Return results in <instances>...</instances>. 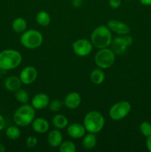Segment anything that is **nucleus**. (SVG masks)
<instances>
[{
    "label": "nucleus",
    "instance_id": "nucleus-32",
    "mask_svg": "<svg viewBox=\"0 0 151 152\" xmlns=\"http://www.w3.org/2000/svg\"><path fill=\"white\" fill-rule=\"evenodd\" d=\"M81 0H73V4L76 7H78L81 5Z\"/></svg>",
    "mask_w": 151,
    "mask_h": 152
},
{
    "label": "nucleus",
    "instance_id": "nucleus-11",
    "mask_svg": "<svg viewBox=\"0 0 151 152\" xmlns=\"http://www.w3.org/2000/svg\"><path fill=\"white\" fill-rule=\"evenodd\" d=\"M107 26L109 28L111 31L120 36L127 35L130 31V27L128 25L121 21L116 20V19H111V20L108 21Z\"/></svg>",
    "mask_w": 151,
    "mask_h": 152
},
{
    "label": "nucleus",
    "instance_id": "nucleus-16",
    "mask_svg": "<svg viewBox=\"0 0 151 152\" xmlns=\"http://www.w3.org/2000/svg\"><path fill=\"white\" fill-rule=\"evenodd\" d=\"M47 142L53 148H57L63 142V136L59 129H53L47 135Z\"/></svg>",
    "mask_w": 151,
    "mask_h": 152
},
{
    "label": "nucleus",
    "instance_id": "nucleus-33",
    "mask_svg": "<svg viewBox=\"0 0 151 152\" xmlns=\"http://www.w3.org/2000/svg\"><path fill=\"white\" fill-rule=\"evenodd\" d=\"M140 2L143 5L145 6H150L151 5V0H139Z\"/></svg>",
    "mask_w": 151,
    "mask_h": 152
},
{
    "label": "nucleus",
    "instance_id": "nucleus-31",
    "mask_svg": "<svg viewBox=\"0 0 151 152\" xmlns=\"http://www.w3.org/2000/svg\"><path fill=\"white\" fill-rule=\"evenodd\" d=\"M147 138V141H146L147 148L148 151L151 152V135Z\"/></svg>",
    "mask_w": 151,
    "mask_h": 152
},
{
    "label": "nucleus",
    "instance_id": "nucleus-25",
    "mask_svg": "<svg viewBox=\"0 0 151 152\" xmlns=\"http://www.w3.org/2000/svg\"><path fill=\"white\" fill-rule=\"evenodd\" d=\"M76 151L75 144L71 141H64L59 145L60 152H75Z\"/></svg>",
    "mask_w": 151,
    "mask_h": 152
},
{
    "label": "nucleus",
    "instance_id": "nucleus-24",
    "mask_svg": "<svg viewBox=\"0 0 151 152\" xmlns=\"http://www.w3.org/2000/svg\"><path fill=\"white\" fill-rule=\"evenodd\" d=\"M15 98L20 103L25 104L28 103L29 101V94L27 91L19 88V90L15 92Z\"/></svg>",
    "mask_w": 151,
    "mask_h": 152
},
{
    "label": "nucleus",
    "instance_id": "nucleus-7",
    "mask_svg": "<svg viewBox=\"0 0 151 152\" xmlns=\"http://www.w3.org/2000/svg\"><path fill=\"white\" fill-rule=\"evenodd\" d=\"M131 110V105L127 101L115 102L109 110V116L113 120L118 121L125 118Z\"/></svg>",
    "mask_w": 151,
    "mask_h": 152
},
{
    "label": "nucleus",
    "instance_id": "nucleus-6",
    "mask_svg": "<svg viewBox=\"0 0 151 152\" xmlns=\"http://www.w3.org/2000/svg\"><path fill=\"white\" fill-rule=\"evenodd\" d=\"M115 59V54L112 49L108 48L99 49L95 55V63L98 68L102 69L109 68L113 65Z\"/></svg>",
    "mask_w": 151,
    "mask_h": 152
},
{
    "label": "nucleus",
    "instance_id": "nucleus-27",
    "mask_svg": "<svg viewBox=\"0 0 151 152\" xmlns=\"http://www.w3.org/2000/svg\"><path fill=\"white\" fill-rule=\"evenodd\" d=\"M63 105L64 103L62 101L59 100V99H53L51 102H50L48 107L50 111H53V112H58L62 109Z\"/></svg>",
    "mask_w": 151,
    "mask_h": 152
},
{
    "label": "nucleus",
    "instance_id": "nucleus-23",
    "mask_svg": "<svg viewBox=\"0 0 151 152\" xmlns=\"http://www.w3.org/2000/svg\"><path fill=\"white\" fill-rule=\"evenodd\" d=\"M5 134L8 139L12 140H16L19 139V137H20L21 131L16 126H12L6 129Z\"/></svg>",
    "mask_w": 151,
    "mask_h": 152
},
{
    "label": "nucleus",
    "instance_id": "nucleus-10",
    "mask_svg": "<svg viewBox=\"0 0 151 152\" xmlns=\"http://www.w3.org/2000/svg\"><path fill=\"white\" fill-rule=\"evenodd\" d=\"M37 74L38 73L36 68L33 66H27L22 70L19 74V78L22 84L30 85L36 81Z\"/></svg>",
    "mask_w": 151,
    "mask_h": 152
},
{
    "label": "nucleus",
    "instance_id": "nucleus-36",
    "mask_svg": "<svg viewBox=\"0 0 151 152\" xmlns=\"http://www.w3.org/2000/svg\"><path fill=\"white\" fill-rule=\"evenodd\" d=\"M124 1H131V0H124Z\"/></svg>",
    "mask_w": 151,
    "mask_h": 152
},
{
    "label": "nucleus",
    "instance_id": "nucleus-5",
    "mask_svg": "<svg viewBox=\"0 0 151 152\" xmlns=\"http://www.w3.org/2000/svg\"><path fill=\"white\" fill-rule=\"evenodd\" d=\"M20 42L23 47L28 49H36L43 42V36L40 31L30 29L25 31L20 37Z\"/></svg>",
    "mask_w": 151,
    "mask_h": 152
},
{
    "label": "nucleus",
    "instance_id": "nucleus-26",
    "mask_svg": "<svg viewBox=\"0 0 151 152\" xmlns=\"http://www.w3.org/2000/svg\"><path fill=\"white\" fill-rule=\"evenodd\" d=\"M140 132L144 137H148L151 135V124L149 122L144 121L140 125Z\"/></svg>",
    "mask_w": 151,
    "mask_h": 152
},
{
    "label": "nucleus",
    "instance_id": "nucleus-15",
    "mask_svg": "<svg viewBox=\"0 0 151 152\" xmlns=\"http://www.w3.org/2000/svg\"><path fill=\"white\" fill-rule=\"evenodd\" d=\"M31 125H32V128L34 132L38 134L46 133L50 128L49 122L46 119L42 118V117L35 118L31 123Z\"/></svg>",
    "mask_w": 151,
    "mask_h": 152
},
{
    "label": "nucleus",
    "instance_id": "nucleus-3",
    "mask_svg": "<svg viewBox=\"0 0 151 152\" xmlns=\"http://www.w3.org/2000/svg\"><path fill=\"white\" fill-rule=\"evenodd\" d=\"M35 110L32 105L23 104L13 114V121L17 126L22 127L29 126L35 119Z\"/></svg>",
    "mask_w": 151,
    "mask_h": 152
},
{
    "label": "nucleus",
    "instance_id": "nucleus-30",
    "mask_svg": "<svg viewBox=\"0 0 151 152\" xmlns=\"http://www.w3.org/2000/svg\"><path fill=\"white\" fill-rule=\"evenodd\" d=\"M4 126H5V120H4V117L0 114V131L3 130Z\"/></svg>",
    "mask_w": 151,
    "mask_h": 152
},
{
    "label": "nucleus",
    "instance_id": "nucleus-14",
    "mask_svg": "<svg viewBox=\"0 0 151 152\" xmlns=\"http://www.w3.org/2000/svg\"><path fill=\"white\" fill-rule=\"evenodd\" d=\"M81 102V95L77 92H70L66 95L63 103L69 109H76L79 106Z\"/></svg>",
    "mask_w": 151,
    "mask_h": 152
},
{
    "label": "nucleus",
    "instance_id": "nucleus-21",
    "mask_svg": "<svg viewBox=\"0 0 151 152\" xmlns=\"http://www.w3.org/2000/svg\"><path fill=\"white\" fill-rule=\"evenodd\" d=\"M82 145L85 149L90 150L95 148L96 143H97V139L96 135L93 133H88L87 134L83 137Z\"/></svg>",
    "mask_w": 151,
    "mask_h": 152
},
{
    "label": "nucleus",
    "instance_id": "nucleus-17",
    "mask_svg": "<svg viewBox=\"0 0 151 152\" xmlns=\"http://www.w3.org/2000/svg\"><path fill=\"white\" fill-rule=\"evenodd\" d=\"M22 84V83L19 77L16 76H10L5 80L4 86L6 90L8 91L16 92V91L21 88Z\"/></svg>",
    "mask_w": 151,
    "mask_h": 152
},
{
    "label": "nucleus",
    "instance_id": "nucleus-20",
    "mask_svg": "<svg viewBox=\"0 0 151 152\" xmlns=\"http://www.w3.org/2000/svg\"><path fill=\"white\" fill-rule=\"evenodd\" d=\"M90 80L95 85H100L105 81V74L103 70L100 68H96L90 74Z\"/></svg>",
    "mask_w": 151,
    "mask_h": 152
},
{
    "label": "nucleus",
    "instance_id": "nucleus-12",
    "mask_svg": "<svg viewBox=\"0 0 151 152\" xmlns=\"http://www.w3.org/2000/svg\"><path fill=\"white\" fill-rule=\"evenodd\" d=\"M50 98L46 94L38 93L36 94L31 99V105L35 109L41 110L48 107Z\"/></svg>",
    "mask_w": 151,
    "mask_h": 152
},
{
    "label": "nucleus",
    "instance_id": "nucleus-35",
    "mask_svg": "<svg viewBox=\"0 0 151 152\" xmlns=\"http://www.w3.org/2000/svg\"><path fill=\"white\" fill-rule=\"evenodd\" d=\"M0 78H1V70H0Z\"/></svg>",
    "mask_w": 151,
    "mask_h": 152
},
{
    "label": "nucleus",
    "instance_id": "nucleus-29",
    "mask_svg": "<svg viewBox=\"0 0 151 152\" xmlns=\"http://www.w3.org/2000/svg\"><path fill=\"white\" fill-rule=\"evenodd\" d=\"M122 0H108L109 6L113 9H117L120 7Z\"/></svg>",
    "mask_w": 151,
    "mask_h": 152
},
{
    "label": "nucleus",
    "instance_id": "nucleus-28",
    "mask_svg": "<svg viewBox=\"0 0 151 152\" xmlns=\"http://www.w3.org/2000/svg\"><path fill=\"white\" fill-rule=\"evenodd\" d=\"M38 144V140L36 137L35 136H30L26 140V145L29 148H33Z\"/></svg>",
    "mask_w": 151,
    "mask_h": 152
},
{
    "label": "nucleus",
    "instance_id": "nucleus-22",
    "mask_svg": "<svg viewBox=\"0 0 151 152\" xmlns=\"http://www.w3.org/2000/svg\"><path fill=\"white\" fill-rule=\"evenodd\" d=\"M36 21L41 26L46 27L50 23L51 18L47 12L41 10V11L37 13L36 16Z\"/></svg>",
    "mask_w": 151,
    "mask_h": 152
},
{
    "label": "nucleus",
    "instance_id": "nucleus-9",
    "mask_svg": "<svg viewBox=\"0 0 151 152\" xmlns=\"http://www.w3.org/2000/svg\"><path fill=\"white\" fill-rule=\"evenodd\" d=\"M72 48L76 55L84 57L91 53L93 45L91 41H89L86 39H80L73 42Z\"/></svg>",
    "mask_w": 151,
    "mask_h": 152
},
{
    "label": "nucleus",
    "instance_id": "nucleus-37",
    "mask_svg": "<svg viewBox=\"0 0 151 152\" xmlns=\"http://www.w3.org/2000/svg\"><path fill=\"white\" fill-rule=\"evenodd\" d=\"M0 139H1V134H0Z\"/></svg>",
    "mask_w": 151,
    "mask_h": 152
},
{
    "label": "nucleus",
    "instance_id": "nucleus-34",
    "mask_svg": "<svg viewBox=\"0 0 151 152\" xmlns=\"http://www.w3.org/2000/svg\"><path fill=\"white\" fill-rule=\"evenodd\" d=\"M6 151L5 146L3 144L0 143V152H4Z\"/></svg>",
    "mask_w": 151,
    "mask_h": 152
},
{
    "label": "nucleus",
    "instance_id": "nucleus-18",
    "mask_svg": "<svg viewBox=\"0 0 151 152\" xmlns=\"http://www.w3.org/2000/svg\"><path fill=\"white\" fill-rule=\"evenodd\" d=\"M28 27L26 20L22 17L16 18L12 22V28L13 31L17 34H22L25 32Z\"/></svg>",
    "mask_w": 151,
    "mask_h": 152
},
{
    "label": "nucleus",
    "instance_id": "nucleus-2",
    "mask_svg": "<svg viewBox=\"0 0 151 152\" xmlns=\"http://www.w3.org/2000/svg\"><path fill=\"white\" fill-rule=\"evenodd\" d=\"M22 56L16 50L6 49L0 52V70L10 71L18 68L22 63Z\"/></svg>",
    "mask_w": 151,
    "mask_h": 152
},
{
    "label": "nucleus",
    "instance_id": "nucleus-13",
    "mask_svg": "<svg viewBox=\"0 0 151 152\" xmlns=\"http://www.w3.org/2000/svg\"><path fill=\"white\" fill-rule=\"evenodd\" d=\"M86 129L84 125L78 123L70 124L67 127V133L73 139H80L85 135Z\"/></svg>",
    "mask_w": 151,
    "mask_h": 152
},
{
    "label": "nucleus",
    "instance_id": "nucleus-4",
    "mask_svg": "<svg viewBox=\"0 0 151 152\" xmlns=\"http://www.w3.org/2000/svg\"><path fill=\"white\" fill-rule=\"evenodd\" d=\"M84 126L86 132L96 134L103 129L105 124L104 116L97 111H91L87 113L84 118Z\"/></svg>",
    "mask_w": 151,
    "mask_h": 152
},
{
    "label": "nucleus",
    "instance_id": "nucleus-19",
    "mask_svg": "<svg viewBox=\"0 0 151 152\" xmlns=\"http://www.w3.org/2000/svg\"><path fill=\"white\" fill-rule=\"evenodd\" d=\"M53 126L57 129H64L68 127V120L64 114H58L53 117L52 120Z\"/></svg>",
    "mask_w": 151,
    "mask_h": 152
},
{
    "label": "nucleus",
    "instance_id": "nucleus-1",
    "mask_svg": "<svg viewBox=\"0 0 151 152\" xmlns=\"http://www.w3.org/2000/svg\"><path fill=\"white\" fill-rule=\"evenodd\" d=\"M90 41L93 45L98 49L108 48L113 41L111 31L106 25H99L92 32Z\"/></svg>",
    "mask_w": 151,
    "mask_h": 152
},
{
    "label": "nucleus",
    "instance_id": "nucleus-8",
    "mask_svg": "<svg viewBox=\"0 0 151 152\" xmlns=\"http://www.w3.org/2000/svg\"><path fill=\"white\" fill-rule=\"evenodd\" d=\"M133 38L128 34L117 37L114 38V39H113L112 43H111L112 50H113L115 54H124L127 51V48L133 45Z\"/></svg>",
    "mask_w": 151,
    "mask_h": 152
}]
</instances>
